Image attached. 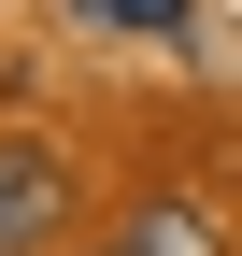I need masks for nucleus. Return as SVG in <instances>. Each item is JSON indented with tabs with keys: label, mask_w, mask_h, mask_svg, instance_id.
Listing matches in <instances>:
<instances>
[{
	"label": "nucleus",
	"mask_w": 242,
	"mask_h": 256,
	"mask_svg": "<svg viewBox=\"0 0 242 256\" xmlns=\"http://www.w3.org/2000/svg\"><path fill=\"white\" fill-rule=\"evenodd\" d=\"M57 214H72V156L57 142H0V256L57 242Z\"/></svg>",
	"instance_id": "obj_1"
},
{
	"label": "nucleus",
	"mask_w": 242,
	"mask_h": 256,
	"mask_svg": "<svg viewBox=\"0 0 242 256\" xmlns=\"http://www.w3.org/2000/svg\"><path fill=\"white\" fill-rule=\"evenodd\" d=\"M86 256H228V228H214V200H128L114 214V242H86Z\"/></svg>",
	"instance_id": "obj_2"
},
{
	"label": "nucleus",
	"mask_w": 242,
	"mask_h": 256,
	"mask_svg": "<svg viewBox=\"0 0 242 256\" xmlns=\"http://www.w3.org/2000/svg\"><path fill=\"white\" fill-rule=\"evenodd\" d=\"M114 28H186V0H100Z\"/></svg>",
	"instance_id": "obj_3"
}]
</instances>
